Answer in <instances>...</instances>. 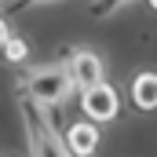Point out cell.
I'll return each instance as SVG.
<instances>
[{"label":"cell","mask_w":157,"mask_h":157,"mask_svg":"<svg viewBox=\"0 0 157 157\" xmlns=\"http://www.w3.org/2000/svg\"><path fill=\"white\" fill-rule=\"evenodd\" d=\"M22 121H26V139H29V157H73L66 146V135L51 128L48 110L33 99H22Z\"/></svg>","instance_id":"6da1fadb"},{"label":"cell","mask_w":157,"mask_h":157,"mask_svg":"<svg viewBox=\"0 0 157 157\" xmlns=\"http://www.w3.org/2000/svg\"><path fill=\"white\" fill-rule=\"evenodd\" d=\"M22 91H26V99H33L37 106L51 110V106L66 102L70 91H77V88H73V77H70L66 66H37V70H29V73L22 77Z\"/></svg>","instance_id":"7a4b0ae2"},{"label":"cell","mask_w":157,"mask_h":157,"mask_svg":"<svg viewBox=\"0 0 157 157\" xmlns=\"http://www.w3.org/2000/svg\"><path fill=\"white\" fill-rule=\"evenodd\" d=\"M80 110H84V121H91V124L113 121L121 113V99H117V91H113V84L102 80L99 88L84 91V95H80Z\"/></svg>","instance_id":"3957f363"},{"label":"cell","mask_w":157,"mask_h":157,"mask_svg":"<svg viewBox=\"0 0 157 157\" xmlns=\"http://www.w3.org/2000/svg\"><path fill=\"white\" fill-rule=\"evenodd\" d=\"M66 70H70L73 88H77L80 95L102 84V59H99L95 51H84V48H80V51H73V55H70V62H66Z\"/></svg>","instance_id":"277c9868"},{"label":"cell","mask_w":157,"mask_h":157,"mask_svg":"<svg viewBox=\"0 0 157 157\" xmlns=\"http://www.w3.org/2000/svg\"><path fill=\"white\" fill-rule=\"evenodd\" d=\"M66 146H70L73 157H91L99 150V128L91 121H73L66 128Z\"/></svg>","instance_id":"5b68a950"},{"label":"cell","mask_w":157,"mask_h":157,"mask_svg":"<svg viewBox=\"0 0 157 157\" xmlns=\"http://www.w3.org/2000/svg\"><path fill=\"white\" fill-rule=\"evenodd\" d=\"M132 102H135V110H157V73L154 70H143L132 80Z\"/></svg>","instance_id":"8992f818"},{"label":"cell","mask_w":157,"mask_h":157,"mask_svg":"<svg viewBox=\"0 0 157 157\" xmlns=\"http://www.w3.org/2000/svg\"><path fill=\"white\" fill-rule=\"evenodd\" d=\"M4 55H7V62H26V55H29L26 40H22V37H15L7 26H4Z\"/></svg>","instance_id":"52a82bcc"},{"label":"cell","mask_w":157,"mask_h":157,"mask_svg":"<svg viewBox=\"0 0 157 157\" xmlns=\"http://www.w3.org/2000/svg\"><path fill=\"white\" fill-rule=\"evenodd\" d=\"M124 4H132V0H95V7H91V11L102 18V15H113L117 7H124Z\"/></svg>","instance_id":"ba28073f"},{"label":"cell","mask_w":157,"mask_h":157,"mask_svg":"<svg viewBox=\"0 0 157 157\" xmlns=\"http://www.w3.org/2000/svg\"><path fill=\"white\" fill-rule=\"evenodd\" d=\"M22 4H51V0H22Z\"/></svg>","instance_id":"9c48e42d"},{"label":"cell","mask_w":157,"mask_h":157,"mask_svg":"<svg viewBox=\"0 0 157 157\" xmlns=\"http://www.w3.org/2000/svg\"><path fill=\"white\" fill-rule=\"evenodd\" d=\"M146 4H150V7H154V11H157V0H146Z\"/></svg>","instance_id":"30bf717a"}]
</instances>
